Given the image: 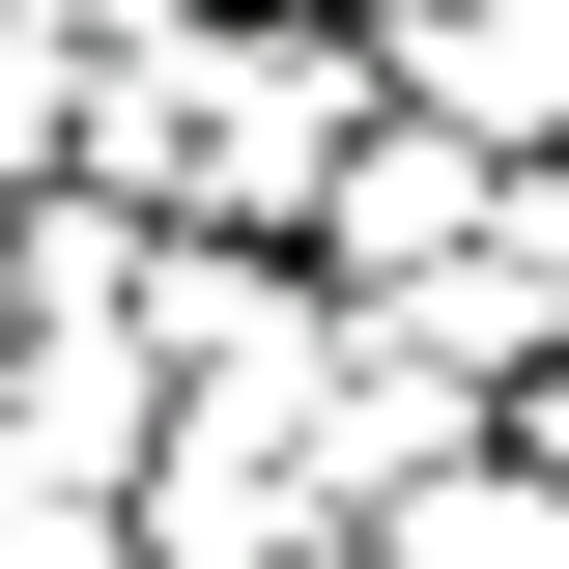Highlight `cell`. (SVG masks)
I'll list each match as a JSON object with an SVG mask.
<instances>
[{
    "mask_svg": "<svg viewBox=\"0 0 569 569\" xmlns=\"http://www.w3.org/2000/svg\"><path fill=\"white\" fill-rule=\"evenodd\" d=\"M399 86L456 142H569V0H399Z\"/></svg>",
    "mask_w": 569,
    "mask_h": 569,
    "instance_id": "obj_1",
    "label": "cell"
},
{
    "mask_svg": "<svg viewBox=\"0 0 569 569\" xmlns=\"http://www.w3.org/2000/svg\"><path fill=\"white\" fill-rule=\"evenodd\" d=\"M0 284H29V228H0Z\"/></svg>",
    "mask_w": 569,
    "mask_h": 569,
    "instance_id": "obj_2",
    "label": "cell"
}]
</instances>
